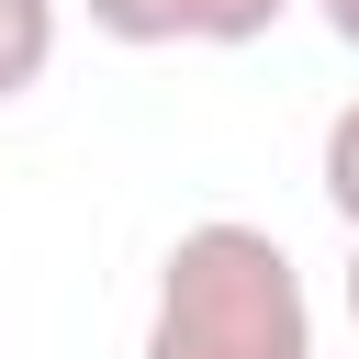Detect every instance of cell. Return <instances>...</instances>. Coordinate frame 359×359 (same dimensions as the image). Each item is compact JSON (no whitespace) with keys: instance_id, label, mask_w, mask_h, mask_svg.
<instances>
[{"instance_id":"obj_5","label":"cell","mask_w":359,"mask_h":359,"mask_svg":"<svg viewBox=\"0 0 359 359\" xmlns=\"http://www.w3.org/2000/svg\"><path fill=\"white\" fill-rule=\"evenodd\" d=\"M314 11H325V34H337V45L359 56V0H314Z\"/></svg>"},{"instance_id":"obj_4","label":"cell","mask_w":359,"mask_h":359,"mask_svg":"<svg viewBox=\"0 0 359 359\" xmlns=\"http://www.w3.org/2000/svg\"><path fill=\"white\" fill-rule=\"evenodd\" d=\"M314 180H325L337 224H359V101H337V123H325V157H314Z\"/></svg>"},{"instance_id":"obj_1","label":"cell","mask_w":359,"mask_h":359,"mask_svg":"<svg viewBox=\"0 0 359 359\" xmlns=\"http://www.w3.org/2000/svg\"><path fill=\"white\" fill-rule=\"evenodd\" d=\"M135 359H314V292H303L292 247L247 213L180 224L157 258V303H146Z\"/></svg>"},{"instance_id":"obj_6","label":"cell","mask_w":359,"mask_h":359,"mask_svg":"<svg viewBox=\"0 0 359 359\" xmlns=\"http://www.w3.org/2000/svg\"><path fill=\"white\" fill-rule=\"evenodd\" d=\"M348 314H359V224H348Z\"/></svg>"},{"instance_id":"obj_3","label":"cell","mask_w":359,"mask_h":359,"mask_svg":"<svg viewBox=\"0 0 359 359\" xmlns=\"http://www.w3.org/2000/svg\"><path fill=\"white\" fill-rule=\"evenodd\" d=\"M56 67V0H0V101L45 90Z\"/></svg>"},{"instance_id":"obj_2","label":"cell","mask_w":359,"mask_h":359,"mask_svg":"<svg viewBox=\"0 0 359 359\" xmlns=\"http://www.w3.org/2000/svg\"><path fill=\"white\" fill-rule=\"evenodd\" d=\"M112 45H258L292 0H79Z\"/></svg>"}]
</instances>
